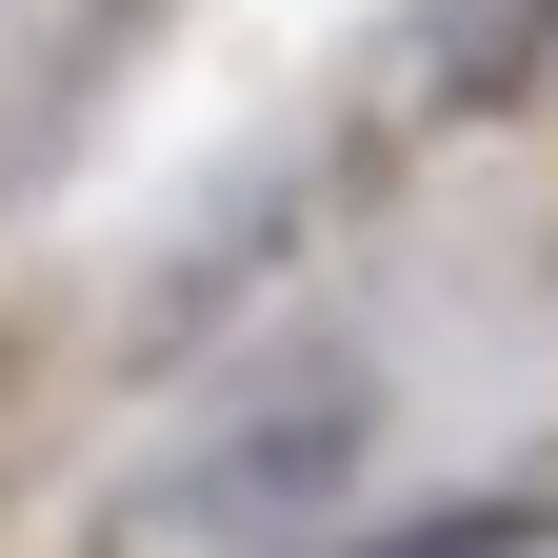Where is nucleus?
I'll return each instance as SVG.
<instances>
[{
	"label": "nucleus",
	"mask_w": 558,
	"mask_h": 558,
	"mask_svg": "<svg viewBox=\"0 0 558 558\" xmlns=\"http://www.w3.org/2000/svg\"><path fill=\"white\" fill-rule=\"evenodd\" d=\"M360 439H379V399H360V360H300L279 399H240L220 439H180L140 499L100 519V558H279L339 478H360Z\"/></svg>",
	"instance_id": "f257e3e1"
},
{
	"label": "nucleus",
	"mask_w": 558,
	"mask_h": 558,
	"mask_svg": "<svg viewBox=\"0 0 558 558\" xmlns=\"http://www.w3.org/2000/svg\"><path fill=\"white\" fill-rule=\"evenodd\" d=\"M538 60H558V0H439V21H418V100L499 120V100H538Z\"/></svg>",
	"instance_id": "f03ea898"
},
{
	"label": "nucleus",
	"mask_w": 558,
	"mask_h": 558,
	"mask_svg": "<svg viewBox=\"0 0 558 558\" xmlns=\"http://www.w3.org/2000/svg\"><path fill=\"white\" fill-rule=\"evenodd\" d=\"M339 558H558V499H538V478H519V499H439V519H379Z\"/></svg>",
	"instance_id": "7ed1b4c3"
}]
</instances>
